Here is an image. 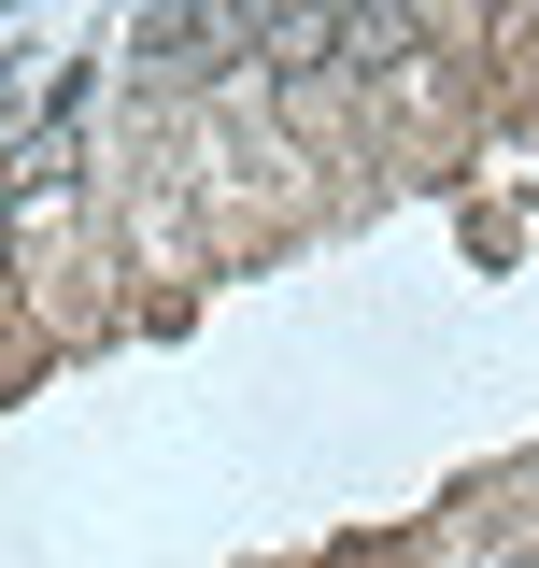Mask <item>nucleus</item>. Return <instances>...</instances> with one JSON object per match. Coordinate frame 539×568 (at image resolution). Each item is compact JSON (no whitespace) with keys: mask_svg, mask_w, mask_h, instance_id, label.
<instances>
[{"mask_svg":"<svg viewBox=\"0 0 539 568\" xmlns=\"http://www.w3.org/2000/svg\"><path fill=\"white\" fill-rule=\"evenodd\" d=\"M227 43H256L242 14H142V71L156 85H227Z\"/></svg>","mask_w":539,"mask_h":568,"instance_id":"1","label":"nucleus"},{"mask_svg":"<svg viewBox=\"0 0 539 568\" xmlns=\"http://www.w3.org/2000/svg\"><path fill=\"white\" fill-rule=\"evenodd\" d=\"M511 568H539V555H511Z\"/></svg>","mask_w":539,"mask_h":568,"instance_id":"2","label":"nucleus"}]
</instances>
